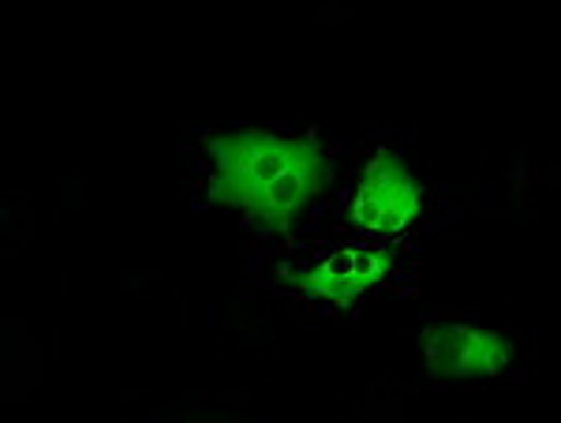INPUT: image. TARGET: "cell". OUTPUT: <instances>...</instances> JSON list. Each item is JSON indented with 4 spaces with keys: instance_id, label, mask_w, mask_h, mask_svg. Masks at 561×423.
Listing matches in <instances>:
<instances>
[{
    "instance_id": "6",
    "label": "cell",
    "mask_w": 561,
    "mask_h": 423,
    "mask_svg": "<svg viewBox=\"0 0 561 423\" xmlns=\"http://www.w3.org/2000/svg\"><path fill=\"white\" fill-rule=\"evenodd\" d=\"M352 274L364 277L367 285L382 282L389 274V255L382 248H352Z\"/></svg>"
},
{
    "instance_id": "5",
    "label": "cell",
    "mask_w": 561,
    "mask_h": 423,
    "mask_svg": "<svg viewBox=\"0 0 561 423\" xmlns=\"http://www.w3.org/2000/svg\"><path fill=\"white\" fill-rule=\"evenodd\" d=\"M296 282H300L304 293L325 296V300H333V304H348V300H356L364 289H370L364 277H356V274H352V277H330L322 266L307 270V274H296Z\"/></svg>"
},
{
    "instance_id": "4",
    "label": "cell",
    "mask_w": 561,
    "mask_h": 423,
    "mask_svg": "<svg viewBox=\"0 0 561 423\" xmlns=\"http://www.w3.org/2000/svg\"><path fill=\"white\" fill-rule=\"evenodd\" d=\"M510 364V345L502 334L472 327V341H468V356H465V371L460 379H486V375H502Z\"/></svg>"
},
{
    "instance_id": "3",
    "label": "cell",
    "mask_w": 561,
    "mask_h": 423,
    "mask_svg": "<svg viewBox=\"0 0 561 423\" xmlns=\"http://www.w3.org/2000/svg\"><path fill=\"white\" fill-rule=\"evenodd\" d=\"M468 341H472V327H427V334H423V348H427L431 371L460 379V371H465V356H468Z\"/></svg>"
},
{
    "instance_id": "2",
    "label": "cell",
    "mask_w": 561,
    "mask_h": 423,
    "mask_svg": "<svg viewBox=\"0 0 561 423\" xmlns=\"http://www.w3.org/2000/svg\"><path fill=\"white\" fill-rule=\"evenodd\" d=\"M359 187H367L378 203H382V221L378 232H401L415 214H420V187H415L412 173L404 169V161L389 150H378L375 161L367 165Z\"/></svg>"
},
{
    "instance_id": "7",
    "label": "cell",
    "mask_w": 561,
    "mask_h": 423,
    "mask_svg": "<svg viewBox=\"0 0 561 423\" xmlns=\"http://www.w3.org/2000/svg\"><path fill=\"white\" fill-rule=\"evenodd\" d=\"M322 270L330 277H352V251H337V255H330L322 263Z\"/></svg>"
},
{
    "instance_id": "1",
    "label": "cell",
    "mask_w": 561,
    "mask_h": 423,
    "mask_svg": "<svg viewBox=\"0 0 561 423\" xmlns=\"http://www.w3.org/2000/svg\"><path fill=\"white\" fill-rule=\"evenodd\" d=\"M322 184H325V161L319 155V147H314V142H307L304 155L296 158L277 180H270V184L255 195V203H251L248 210L255 214L262 225L285 232L288 218H293V214L300 210V206L311 199Z\"/></svg>"
}]
</instances>
